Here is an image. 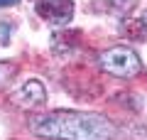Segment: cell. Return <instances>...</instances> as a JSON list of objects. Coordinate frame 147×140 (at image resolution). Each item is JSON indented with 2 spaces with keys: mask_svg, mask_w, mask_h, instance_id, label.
<instances>
[{
  "mask_svg": "<svg viewBox=\"0 0 147 140\" xmlns=\"http://www.w3.org/2000/svg\"><path fill=\"white\" fill-rule=\"evenodd\" d=\"M30 130L47 140H110L115 125L100 113H79V111H52L34 113L27 120Z\"/></svg>",
  "mask_w": 147,
  "mask_h": 140,
  "instance_id": "6da1fadb",
  "label": "cell"
},
{
  "mask_svg": "<svg viewBox=\"0 0 147 140\" xmlns=\"http://www.w3.org/2000/svg\"><path fill=\"white\" fill-rule=\"evenodd\" d=\"M100 69L110 76H120V79H132L142 71L140 57L132 52L130 47H110L108 52L100 54Z\"/></svg>",
  "mask_w": 147,
  "mask_h": 140,
  "instance_id": "7a4b0ae2",
  "label": "cell"
},
{
  "mask_svg": "<svg viewBox=\"0 0 147 140\" xmlns=\"http://www.w3.org/2000/svg\"><path fill=\"white\" fill-rule=\"evenodd\" d=\"M37 15L47 20L49 25H66L74 17V3L71 0H39Z\"/></svg>",
  "mask_w": 147,
  "mask_h": 140,
  "instance_id": "3957f363",
  "label": "cell"
},
{
  "mask_svg": "<svg viewBox=\"0 0 147 140\" xmlns=\"http://www.w3.org/2000/svg\"><path fill=\"white\" fill-rule=\"evenodd\" d=\"M44 101H47V88L37 79L25 81L22 88L17 91V96H15V103H20L22 108H30V111H37L39 106H44Z\"/></svg>",
  "mask_w": 147,
  "mask_h": 140,
  "instance_id": "277c9868",
  "label": "cell"
},
{
  "mask_svg": "<svg viewBox=\"0 0 147 140\" xmlns=\"http://www.w3.org/2000/svg\"><path fill=\"white\" fill-rule=\"evenodd\" d=\"M108 3H110V7L115 12H130L132 7L137 5V0H108Z\"/></svg>",
  "mask_w": 147,
  "mask_h": 140,
  "instance_id": "5b68a950",
  "label": "cell"
},
{
  "mask_svg": "<svg viewBox=\"0 0 147 140\" xmlns=\"http://www.w3.org/2000/svg\"><path fill=\"white\" fill-rule=\"evenodd\" d=\"M12 71H15V67L12 64H0V86L3 84H7L12 79Z\"/></svg>",
  "mask_w": 147,
  "mask_h": 140,
  "instance_id": "8992f818",
  "label": "cell"
},
{
  "mask_svg": "<svg viewBox=\"0 0 147 140\" xmlns=\"http://www.w3.org/2000/svg\"><path fill=\"white\" fill-rule=\"evenodd\" d=\"M17 5V0H0V7H12Z\"/></svg>",
  "mask_w": 147,
  "mask_h": 140,
  "instance_id": "52a82bcc",
  "label": "cell"
},
{
  "mask_svg": "<svg viewBox=\"0 0 147 140\" xmlns=\"http://www.w3.org/2000/svg\"><path fill=\"white\" fill-rule=\"evenodd\" d=\"M142 25L147 27V12H145V15H142Z\"/></svg>",
  "mask_w": 147,
  "mask_h": 140,
  "instance_id": "ba28073f",
  "label": "cell"
}]
</instances>
